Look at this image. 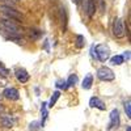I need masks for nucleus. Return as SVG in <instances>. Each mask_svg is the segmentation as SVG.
I'll return each instance as SVG.
<instances>
[{
  "label": "nucleus",
  "instance_id": "1",
  "mask_svg": "<svg viewBox=\"0 0 131 131\" xmlns=\"http://www.w3.org/2000/svg\"><path fill=\"white\" fill-rule=\"evenodd\" d=\"M0 25L3 28V31H7L9 36H20V26L15 23V20L10 18H0ZM7 36V37H9Z\"/></svg>",
  "mask_w": 131,
  "mask_h": 131
},
{
  "label": "nucleus",
  "instance_id": "2",
  "mask_svg": "<svg viewBox=\"0 0 131 131\" xmlns=\"http://www.w3.org/2000/svg\"><path fill=\"white\" fill-rule=\"evenodd\" d=\"M110 57V49L106 45H97L94 46V58H97L100 62H106Z\"/></svg>",
  "mask_w": 131,
  "mask_h": 131
},
{
  "label": "nucleus",
  "instance_id": "3",
  "mask_svg": "<svg viewBox=\"0 0 131 131\" xmlns=\"http://www.w3.org/2000/svg\"><path fill=\"white\" fill-rule=\"evenodd\" d=\"M97 78L101 81H113L115 79V73L113 72V70H110L109 67H100L97 70Z\"/></svg>",
  "mask_w": 131,
  "mask_h": 131
},
{
  "label": "nucleus",
  "instance_id": "4",
  "mask_svg": "<svg viewBox=\"0 0 131 131\" xmlns=\"http://www.w3.org/2000/svg\"><path fill=\"white\" fill-rule=\"evenodd\" d=\"M0 12H2L7 18H10V20H16V21H20L21 18H23V16H21L17 10L12 7L9 5H0Z\"/></svg>",
  "mask_w": 131,
  "mask_h": 131
},
{
  "label": "nucleus",
  "instance_id": "5",
  "mask_svg": "<svg viewBox=\"0 0 131 131\" xmlns=\"http://www.w3.org/2000/svg\"><path fill=\"white\" fill-rule=\"evenodd\" d=\"M110 121H109V127H107V131H114L119 127L121 125V118H119V112L118 109H113L110 112Z\"/></svg>",
  "mask_w": 131,
  "mask_h": 131
},
{
  "label": "nucleus",
  "instance_id": "6",
  "mask_svg": "<svg viewBox=\"0 0 131 131\" xmlns=\"http://www.w3.org/2000/svg\"><path fill=\"white\" fill-rule=\"evenodd\" d=\"M113 34L117 38H122L126 34V29H125V24L122 18H115L114 24H113Z\"/></svg>",
  "mask_w": 131,
  "mask_h": 131
},
{
  "label": "nucleus",
  "instance_id": "7",
  "mask_svg": "<svg viewBox=\"0 0 131 131\" xmlns=\"http://www.w3.org/2000/svg\"><path fill=\"white\" fill-rule=\"evenodd\" d=\"M15 75H16L17 81H18V83H21V84L28 83V81H29V79H30V75H29V73H28V71H26V70H24V68H17V70L15 71Z\"/></svg>",
  "mask_w": 131,
  "mask_h": 131
},
{
  "label": "nucleus",
  "instance_id": "8",
  "mask_svg": "<svg viewBox=\"0 0 131 131\" xmlns=\"http://www.w3.org/2000/svg\"><path fill=\"white\" fill-rule=\"evenodd\" d=\"M3 94H4L5 98H8V100H10V101H17L20 98V93L16 88H5Z\"/></svg>",
  "mask_w": 131,
  "mask_h": 131
},
{
  "label": "nucleus",
  "instance_id": "9",
  "mask_svg": "<svg viewBox=\"0 0 131 131\" xmlns=\"http://www.w3.org/2000/svg\"><path fill=\"white\" fill-rule=\"evenodd\" d=\"M89 106L91 107H96V109H98V110H105L106 109V105L98 97H92L89 100Z\"/></svg>",
  "mask_w": 131,
  "mask_h": 131
},
{
  "label": "nucleus",
  "instance_id": "10",
  "mask_svg": "<svg viewBox=\"0 0 131 131\" xmlns=\"http://www.w3.org/2000/svg\"><path fill=\"white\" fill-rule=\"evenodd\" d=\"M96 12V2L94 0H86V15H88V17H93Z\"/></svg>",
  "mask_w": 131,
  "mask_h": 131
},
{
  "label": "nucleus",
  "instance_id": "11",
  "mask_svg": "<svg viewBox=\"0 0 131 131\" xmlns=\"http://www.w3.org/2000/svg\"><path fill=\"white\" fill-rule=\"evenodd\" d=\"M92 84H93V76H92L91 73H88V75L84 78L81 86H83V89H91V88H92Z\"/></svg>",
  "mask_w": 131,
  "mask_h": 131
},
{
  "label": "nucleus",
  "instance_id": "12",
  "mask_svg": "<svg viewBox=\"0 0 131 131\" xmlns=\"http://www.w3.org/2000/svg\"><path fill=\"white\" fill-rule=\"evenodd\" d=\"M46 102H42V107H41V114H42V121L39 122L41 127H43V125H45V121L47 118V110H46Z\"/></svg>",
  "mask_w": 131,
  "mask_h": 131
},
{
  "label": "nucleus",
  "instance_id": "13",
  "mask_svg": "<svg viewBox=\"0 0 131 131\" xmlns=\"http://www.w3.org/2000/svg\"><path fill=\"white\" fill-rule=\"evenodd\" d=\"M59 97H60V92H59V91H55V92L52 93V96H51V98H50V102L47 104V106H49V107H52L54 105L57 104V101H58Z\"/></svg>",
  "mask_w": 131,
  "mask_h": 131
},
{
  "label": "nucleus",
  "instance_id": "14",
  "mask_svg": "<svg viewBox=\"0 0 131 131\" xmlns=\"http://www.w3.org/2000/svg\"><path fill=\"white\" fill-rule=\"evenodd\" d=\"M0 121H2V125L4 126V127H13V121L12 119H10L9 117H5V115H2V119H0Z\"/></svg>",
  "mask_w": 131,
  "mask_h": 131
},
{
  "label": "nucleus",
  "instance_id": "15",
  "mask_svg": "<svg viewBox=\"0 0 131 131\" xmlns=\"http://www.w3.org/2000/svg\"><path fill=\"white\" fill-rule=\"evenodd\" d=\"M123 62H125V60H123L122 55H114V57L110 59V63H112L113 66H121Z\"/></svg>",
  "mask_w": 131,
  "mask_h": 131
},
{
  "label": "nucleus",
  "instance_id": "16",
  "mask_svg": "<svg viewBox=\"0 0 131 131\" xmlns=\"http://www.w3.org/2000/svg\"><path fill=\"white\" fill-rule=\"evenodd\" d=\"M66 83H67V86H75L76 84H78V76H76L75 73H72L68 80H66Z\"/></svg>",
  "mask_w": 131,
  "mask_h": 131
},
{
  "label": "nucleus",
  "instance_id": "17",
  "mask_svg": "<svg viewBox=\"0 0 131 131\" xmlns=\"http://www.w3.org/2000/svg\"><path fill=\"white\" fill-rule=\"evenodd\" d=\"M76 47L78 49H83L84 46H85V38H84V36H78L76 37Z\"/></svg>",
  "mask_w": 131,
  "mask_h": 131
},
{
  "label": "nucleus",
  "instance_id": "18",
  "mask_svg": "<svg viewBox=\"0 0 131 131\" xmlns=\"http://www.w3.org/2000/svg\"><path fill=\"white\" fill-rule=\"evenodd\" d=\"M131 102H130V100H127L126 102H125V112H126V115L128 117V118H131Z\"/></svg>",
  "mask_w": 131,
  "mask_h": 131
},
{
  "label": "nucleus",
  "instance_id": "19",
  "mask_svg": "<svg viewBox=\"0 0 131 131\" xmlns=\"http://www.w3.org/2000/svg\"><path fill=\"white\" fill-rule=\"evenodd\" d=\"M39 127H41V125H39V122H37V121L31 122V123L29 125V130H30V131H37Z\"/></svg>",
  "mask_w": 131,
  "mask_h": 131
},
{
  "label": "nucleus",
  "instance_id": "20",
  "mask_svg": "<svg viewBox=\"0 0 131 131\" xmlns=\"http://www.w3.org/2000/svg\"><path fill=\"white\" fill-rule=\"evenodd\" d=\"M57 88H59V89H67L68 86H67V83H66V80H59V81L57 83Z\"/></svg>",
  "mask_w": 131,
  "mask_h": 131
},
{
  "label": "nucleus",
  "instance_id": "21",
  "mask_svg": "<svg viewBox=\"0 0 131 131\" xmlns=\"http://www.w3.org/2000/svg\"><path fill=\"white\" fill-rule=\"evenodd\" d=\"M122 58H123V60L126 59V60H130V51L127 50V51H125V54L122 55Z\"/></svg>",
  "mask_w": 131,
  "mask_h": 131
},
{
  "label": "nucleus",
  "instance_id": "22",
  "mask_svg": "<svg viewBox=\"0 0 131 131\" xmlns=\"http://www.w3.org/2000/svg\"><path fill=\"white\" fill-rule=\"evenodd\" d=\"M100 10H101V12H105V3H104V0H100Z\"/></svg>",
  "mask_w": 131,
  "mask_h": 131
},
{
  "label": "nucleus",
  "instance_id": "23",
  "mask_svg": "<svg viewBox=\"0 0 131 131\" xmlns=\"http://www.w3.org/2000/svg\"><path fill=\"white\" fill-rule=\"evenodd\" d=\"M72 2H73L75 4H79V3H80V2H79V0H72Z\"/></svg>",
  "mask_w": 131,
  "mask_h": 131
},
{
  "label": "nucleus",
  "instance_id": "24",
  "mask_svg": "<svg viewBox=\"0 0 131 131\" xmlns=\"http://www.w3.org/2000/svg\"><path fill=\"white\" fill-rule=\"evenodd\" d=\"M126 131H131V126H127V128H126Z\"/></svg>",
  "mask_w": 131,
  "mask_h": 131
},
{
  "label": "nucleus",
  "instance_id": "25",
  "mask_svg": "<svg viewBox=\"0 0 131 131\" xmlns=\"http://www.w3.org/2000/svg\"><path fill=\"white\" fill-rule=\"evenodd\" d=\"M0 112H3V106H2V102H0Z\"/></svg>",
  "mask_w": 131,
  "mask_h": 131
},
{
  "label": "nucleus",
  "instance_id": "26",
  "mask_svg": "<svg viewBox=\"0 0 131 131\" xmlns=\"http://www.w3.org/2000/svg\"><path fill=\"white\" fill-rule=\"evenodd\" d=\"M10 2H15V3H17V2H20V0H10Z\"/></svg>",
  "mask_w": 131,
  "mask_h": 131
},
{
  "label": "nucleus",
  "instance_id": "27",
  "mask_svg": "<svg viewBox=\"0 0 131 131\" xmlns=\"http://www.w3.org/2000/svg\"><path fill=\"white\" fill-rule=\"evenodd\" d=\"M2 66H3V63H2V62H0V67H2Z\"/></svg>",
  "mask_w": 131,
  "mask_h": 131
}]
</instances>
